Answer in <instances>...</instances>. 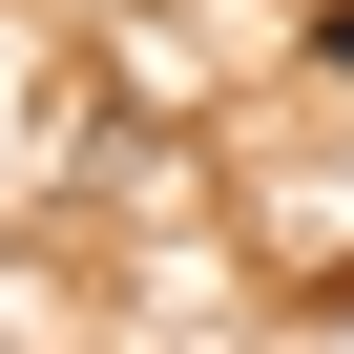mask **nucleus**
<instances>
[{"instance_id": "nucleus-1", "label": "nucleus", "mask_w": 354, "mask_h": 354, "mask_svg": "<svg viewBox=\"0 0 354 354\" xmlns=\"http://www.w3.org/2000/svg\"><path fill=\"white\" fill-rule=\"evenodd\" d=\"M313 84H333V104H354V0H333V21H313Z\"/></svg>"}]
</instances>
